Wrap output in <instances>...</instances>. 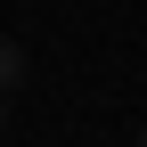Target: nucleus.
<instances>
[{"instance_id":"obj_1","label":"nucleus","mask_w":147,"mask_h":147,"mask_svg":"<svg viewBox=\"0 0 147 147\" xmlns=\"http://www.w3.org/2000/svg\"><path fill=\"white\" fill-rule=\"evenodd\" d=\"M16 82H25V49H16V41H8V33H0V98H8V90H16Z\"/></svg>"},{"instance_id":"obj_2","label":"nucleus","mask_w":147,"mask_h":147,"mask_svg":"<svg viewBox=\"0 0 147 147\" xmlns=\"http://www.w3.org/2000/svg\"><path fill=\"white\" fill-rule=\"evenodd\" d=\"M0 115H8V98H0Z\"/></svg>"},{"instance_id":"obj_3","label":"nucleus","mask_w":147,"mask_h":147,"mask_svg":"<svg viewBox=\"0 0 147 147\" xmlns=\"http://www.w3.org/2000/svg\"><path fill=\"white\" fill-rule=\"evenodd\" d=\"M139 147H147V131H139Z\"/></svg>"}]
</instances>
